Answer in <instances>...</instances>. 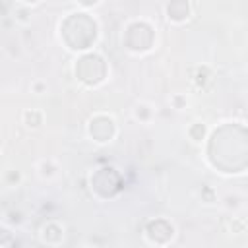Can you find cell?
Masks as SVG:
<instances>
[{
  "instance_id": "2",
  "label": "cell",
  "mask_w": 248,
  "mask_h": 248,
  "mask_svg": "<svg viewBox=\"0 0 248 248\" xmlns=\"http://www.w3.org/2000/svg\"><path fill=\"white\" fill-rule=\"evenodd\" d=\"M196 4L188 0H176V2H167L165 4V16L167 21L172 25H182L194 16Z\"/></svg>"
},
{
  "instance_id": "8",
  "label": "cell",
  "mask_w": 248,
  "mask_h": 248,
  "mask_svg": "<svg viewBox=\"0 0 248 248\" xmlns=\"http://www.w3.org/2000/svg\"><path fill=\"white\" fill-rule=\"evenodd\" d=\"M43 122H45V114L39 108H25L21 112V124L27 130H39L43 126Z\"/></svg>"
},
{
  "instance_id": "18",
  "label": "cell",
  "mask_w": 248,
  "mask_h": 248,
  "mask_svg": "<svg viewBox=\"0 0 248 248\" xmlns=\"http://www.w3.org/2000/svg\"><path fill=\"white\" fill-rule=\"evenodd\" d=\"M76 248H95V246H91V244L85 242V244H79V246H76Z\"/></svg>"
},
{
  "instance_id": "12",
  "label": "cell",
  "mask_w": 248,
  "mask_h": 248,
  "mask_svg": "<svg viewBox=\"0 0 248 248\" xmlns=\"http://www.w3.org/2000/svg\"><path fill=\"white\" fill-rule=\"evenodd\" d=\"M209 79H211L209 68H207V66H198V68H196V76L192 78V83H194L196 87H205Z\"/></svg>"
},
{
  "instance_id": "11",
  "label": "cell",
  "mask_w": 248,
  "mask_h": 248,
  "mask_svg": "<svg viewBox=\"0 0 248 248\" xmlns=\"http://www.w3.org/2000/svg\"><path fill=\"white\" fill-rule=\"evenodd\" d=\"M2 182H4L8 188H17V186L23 182V174H21L17 169H6L4 174H2Z\"/></svg>"
},
{
  "instance_id": "4",
  "label": "cell",
  "mask_w": 248,
  "mask_h": 248,
  "mask_svg": "<svg viewBox=\"0 0 248 248\" xmlns=\"http://www.w3.org/2000/svg\"><path fill=\"white\" fill-rule=\"evenodd\" d=\"M149 225H151L153 229H157V236L151 240V244H155V246H165V244L172 242V238H174V234H176V229H174V225H172L170 221H167V219H163V217H155V219L149 221Z\"/></svg>"
},
{
  "instance_id": "6",
  "label": "cell",
  "mask_w": 248,
  "mask_h": 248,
  "mask_svg": "<svg viewBox=\"0 0 248 248\" xmlns=\"http://www.w3.org/2000/svg\"><path fill=\"white\" fill-rule=\"evenodd\" d=\"M132 116H134V120H138L141 124H149L155 116V107L147 101H138L132 108Z\"/></svg>"
},
{
  "instance_id": "1",
  "label": "cell",
  "mask_w": 248,
  "mask_h": 248,
  "mask_svg": "<svg viewBox=\"0 0 248 248\" xmlns=\"http://www.w3.org/2000/svg\"><path fill=\"white\" fill-rule=\"evenodd\" d=\"M87 136L93 143L97 145H107L110 143L116 136H118V126H116V120L110 116V114H93L89 120H87Z\"/></svg>"
},
{
  "instance_id": "9",
  "label": "cell",
  "mask_w": 248,
  "mask_h": 248,
  "mask_svg": "<svg viewBox=\"0 0 248 248\" xmlns=\"http://www.w3.org/2000/svg\"><path fill=\"white\" fill-rule=\"evenodd\" d=\"M35 169H37V174L43 178V180H50V178H54L56 174H58V163L54 161V159H50V157H46V159H39L37 161V165H35Z\"/></svg>"
},
{
  "instance_id": "10",
  "label": "cell",
  "mask_w": 248,
  "mask_h": 248,
  "mask_svg": "<svg viewBox=\"0 0 248 248\" xmlns=\"http://www.w3.org/2000/svg\"><path fill=\"white\" fill-rule=\"evenodd\" d=\"M23 221H25L23 211H19V209H16V207H12V209H6V211H4V217H2V225H4V227L16 229V227H19Z\"/></svg>"
},
{
  "instance_id": "5",
  "label": "cell",
  "mask_w": 248,
  "mask_h": 248,
  "mask_svg": "<svg viewBox=\"0 0 248 248\" xmlns=\"http://www.w3.org/2000/svg\"><path fill=\"white\" fill-rule=\"evenodd\" d=\"M39 238L43 244L46 246H58L64 242V225L56 223V221H48L41 227L39 231Z\"/></svg>"
},
{
  "instance_id": "17",
  "label": "cell",
  "mask_w": 248,
  "mask_h": 248,
  "mask_svg": "<svg viewBox=\"0 0 248 248\" xmlns=\"http://www.w3.org/2000/svg\"><path fill=\"white\" fill-rule=\"evenodd\" d=\"M225 200H227V203H225L227 207H238V205H240V203H238V196H231V194H229Z\"/></svg>"
},
{
  "instance_id": "16",
  "label": "cell",
  "mask_w": 248,
  "mask_h": 248,
  "mask_svg": "<svg viewBox=\"0 0 248 248\" xmlns=\"http://www.w3.org/2000/svg\"><path fill=\"white\" fill-rule=\"evenodd\" d=\"M200 198H202L203 203H215V202H217V194H215V190H213L211 186H202Z\"/></svg>"
},
{
  "instance_id": "15",
  "label": "cell",
  "mask_w": 248,
  "mask_h": 248,
  "mask_svg": "<svg viewBox=\"0 0 248 248\" xmlns=\"http://www.w3.org/2000/svg\"><path fill=\"white\" fill-rule=\"evenodd\" d=\"M29 89H31L33 95H45V93L48 91V83H46L45 79H41V78H35V79L31 81Z\"/></svg>"
},
{
  "instance_id": "14",
  "label": "cell",
  "mask_w": 248,
  "mask_h": 248,
  "mask_svg": "<svg viewBox=\"0 0 248 248\" xmlns=\"http://www.w3.org/2000/svg\"><path fill=\"white\" fill-rule=\"evenodd\" d=\"M169 103H170V107L174 110H184L188 107V97L184 93H172L170 99H169Z\"/></svg>"
},
{
  "instance_id": "7",
  "label": "cell",
  "mask_w": 248,
  "mask_h": 248,
  "mask_svg": "<svg viewBox=\"0 0 248 248\" xmlns=\"http://www.w3.org/2000/svg\"><path fill=\"white\" fill-rule=\"evenodd\" d=\"M207 134H209V128H207V124H205L203 120H194V122L188 126V130H186V136H188L190 141L196 143V145H202V143L205 141Z\"/></svg>"
},
{
  "instance_id": "3",
  "label": "cell",
  "mask_w": 248,
  "mask_h": 248,
  "mask_svg": "<svg viewBox=\"0 0 248 248\" xmlns=\"http://www.w3.org/2000/svg\"><path fill=\"white\" fill-rule=\"evenodd\" d=\"M43 2H29V0H16L10 2V17L17 25H29L33 21V8H39Z\"/></svg>"
},
{
  "instance_id": "13",
  "label": "cell",
  "mask_w": 248,
  "mask_h": 248,
  "mask_svg": "<svg viewBox=\"0 0 248 248\" xmlns=\"http://www.w3.org/2000/svg\"><path fill=\"white\" fill-rule=\"evenodd\" d=\"M246 227H248V223L242 217H231L229 219V232H232V234H242L246 231Z\"/></svg>"
}]
</instances>
